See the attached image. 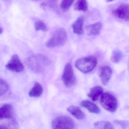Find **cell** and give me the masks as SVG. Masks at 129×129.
<instances>
[{
	"label": "cell",
	"mask_w": 129,
	"mask_h": 129,
	"mask_svg": "<svg viewBox=\"0 0 129 129\" xmlns=\"http://www.w3.org/2000/svg\"><path fill=\"white\" fill-rule=\"evenodd\" d=\"M48 63L47 58L41 54L32 55L27 59L26 63L28 67L33 72L41 73Z\"/></svg>",
	"instance_id": "6da1fadb"
},
{
	"label": "cell",
	"mask_w": 129,
	"mask_h": 129,
	"mask_svg": "<svg viewBox=\"0 0 129 129\" xmlns=\"http://www.w3.org/2000/svg\"><path fill=\"white\" fill-rule=\"evenodd\" d=\"M97 63V58L94 56L82 57L76 60L75 66L82 73H87L92 71Z\"/></svg>",
	"instance_id": "7a4b0ae2"
},
{
	"label": "cell",
	"mask_w": 129,
	"mask_h": 129,
	"mask_svg": "<svg viewBox=\"0 0 129 129\" xmlns=\"http://www.w3.org/2000/svg\"><path fill=\"white\" fill-rule=\"evenodd\" d=\"M67 35L65 29L60 28L57 30L51 38L46 43V46L49 48L63 45L66 41Z\"/></svg>",
	"instance_id": "3957f363"
},
{
	"label": "cell",
	"mask_w": 129,
	"mask_h": 129,
	"mask_svg": "<svg viewBox=\"0 0 129 129\" xmlns=\"http://www.w3.org/2000/svg\"><path fill=\"white\" fill-rule=\"evenodd\" d=\"M100 103L105 109L110 112H114L117 109V99L114 95L110 93H103L100 97Z\"/></svg>",
	"instance_id": "277c9868"
},
{
	"label": "cell",
	"mask_w": 129,
	"mask_h": 129,
	"mask_svg": "<svg viewBox=\"0 0 129 129\" xmlns=\"http://www.w3.org/2000/svg\"><path fill=\"white\" fill-rule=\"evenodd\" d=\"M52 129H73V120L67 116H60L56 117L51 122Z\"/></svg>",
	"instance_id": "5b68a950"
},
{
	"label": "cell",
	"mask_w": 129,
	"mask_h": 129,
	"mask_svg": "<svg viewBox=\"0 0 129 129\" xmlns=\"http://www.w3.org/2000/svg\"><path fill=\"white\" fill-rule=\"evenodd\" d=\"M62 80L64 85L68 88L72 87L75 83L76 79L73 69L70 63L66 64L64 67Z\"/></svg>",
	"instance_id": "8992f818"
},
{
	"label": "cell",
	"mask_w": 129,
	"mask_h": 129,
	"mask_svg": "<svg viewBox=\"0 0 129 129\" xmlns=\"http://www.w3.org/2000/svg\"><path fill=\"white\" fill-rule=\"evenodd\" d=\"M5 67L9 70L16 73H20L24 70L23 64L20 61L19 56L16 54L12 56Z\"/></svg>",
	"instance_id": "52a82bcc"
},
{
	"label": "cell",
	"mask_w": 129,
	"mask_h": 129,
	"mask_svg": "<svg viewBox=\"0 0 129 129\" xmlns=\"http://www.w3.org/2000/svg\"><path fill=\"white\" fill-rule=\"evenodd\" d=\"M113 15L125 21L129 20V7L128 4H122L117 8L113 10L112 11Z\"/></svg>",
	"instance_id": "ba28073f"
},
{
	"label": "cell",
	"mask_w": 129,
	"mask_h": 129,
	"mask_svg": "<svg viewBox=\"0 0 129 129\" xmlns=\"http://www.w3.org/2000/svg\"><path fill=\"white\" fill-rule=\"evenodd\" d=\"M112 74V70L110 67H101L99 71V76L102 84L106 85L109 82Z\"/></svg>",
	"instance_id": "9c48e42d"
},
{
	"label": "cell",
	"mask_w": 129,
	"mask_h": 129,
	"mask_svg": "<svg viewBox=\"0 0 129 129\" xmlns=\"http://www.w3.org/2000/svg\"><path fill=\"white\" fill-rule=\"evenodd\" d=\"M104 89L102 87L99 86H94L91 89L88 96L93 102L97 101L103 94Z\"/></svg>",
	"instance_id": "30bf717a"
},
{
	"label": "cell",
	"mask_w": 129,
	"mask_h": 129,
	"mask_svg": "<svg viewBox=\"0 0 129 129\" xmlns=\"http://www.w3.org/2000/svg\"><path fill=\"white\" fill-rule=\"evenodd\" d=\"M13 107L11 105L5 104L0 107V120L12 117Z\"/></svg>",
	"instance_id": "8fae6325"
},
{
	"label": "cell",
	"mask_w": 129,
	"mask_h": 129,
	"mask_svg": "<svg viewBox=\"0 0 129 129\" xmlns=\"http://www.w3.org/2000/svg\"><path fill=\"white\" fill-rule=\"evenodd\" d=\"M67 110L77 119H84L86 118L85 114L79 107L70 106L67 108Z\"/></svg>",
	"instance_id": "7c38bea8"
},
{
	"label": "cell",
	"mask_w": 129,
	"mask_h": 129,
	"mask_svg": "<svg viewBox=\"0 0 129 129\" xmlns=\"http://www.w3.org/2000/svg\"><path fill=\"white\" fill-rule=\"evenodd\" d=\"M102 25L100 22H97L92 25L86 26L87 34L89 36H96L100 33Z\"/></svg>",
	"instance_id": "4fadbf2b"
},
{
	"label": "cell",
	"mask_w": 129,
	"mask_h": 129,
	"mask_svg": "<svg viewBox=\"0 0 129 129\" xmlns=\"http://www.w3.org/2000/svg\"><path fill=\"white\" fill-rule=\"evenodd\" d=\"M81 106L87 109L89 112L95 114L100 112L99 108L96 104L89 101H83L80 103Z\"/></svg>",
	"instance_id": "5bb4252c"
},
{
	"label": "cell",
	"mask_w": 129,
	"mask_h": 129,
	"mask_svg": "<svg viewBox=\"0 0 129 129\" xmlns=\"http://www.w3.org/2000/svg\"><path fill=\"white\" fill-rule=\"evenodd\" d=\"M84 22V17L80 16L74 22L72 25L73 30L74 33L77 35H82L83 34Z\"/></svg>",
	"instance_id": "9a60e30c"
},
{
	"label": "cell",
	"mask_w": 129,
	"mask_h": 129,
	"mask_svg": "<svg viewBox=\"0 0 129 129\" xmlns=\"http://www.w3.org/2000/svg\"><path fill=\"white\" fill-rule=\"evenodd\" d=\"M43 88L38 82H36L33 88L29 92V96L31 98H38L42 94Z\"/></svg>",
	"instance_id": "2e32d148"
},
{
	"label": "cell",
	"mask_w": 129,
	"mask_h": 129,
	"mask_svg": "<svg viewBox=\"0 0 129 129\" xmlns=\"http://www.w3.org/2000/svg\"><path fill=\"white\" fill-rule=\"evenodd\" d=\"M74 8L78 11H87L88 10L87 0H77L75 4Z\"/></svg>",
	"instance_id": "e0dca14e"
},
{
	"label": "cell",
	"mask_w": 129,
	"mask_h": 129,
	"mask_svg": "<svg viewBox=\"0 0 129 129\" xmlns=\"http://www.w3.org/2000/svg\"><path fill=\"white\" fill-rule=\"evenodd\" d=\"M94 125L96 129H114L112 124L108 121H98L94 123Z\"/></svg>",
	"instance_id": "ac0fdd59"
},
{
	"label": "cell",
	"mask_w": 129,
	"mask_h": 129,
	"mask_svg": "<svg viewBox=\"0 0 129 129\" xmlns=\"http://www.w3.org/2000/svg\"><path fill=\"white\" fill-rule=\"evenodd\" d=\"M122 53L119 50H115L113 52L111 56V60L113 62L117 63L122 58Z\"/></svg>",
	"instance_id": "d6986e66"
},
{
	"label": "cell",
	"mask_w": 129,
	"mask_h": 129,
	"mask_svg": "<svg viewBox=\"0 0 129 129\" xmlns=\"http://www.w3.org/2000/svg\"><path fill=\"white\" fill-rule=\"evenodd\" d=\"M75 0H62L60 4V8L63 11L68 10Z\"/></svg>",
	"instance_id": "ffe728a7"
},
{
	"label": "cell",
	"mask_w": 129,
	"mask_h": 129,
	"mask_svg": "<svg viewBox=\"0 0 129 129\" xmlns=\"http://www.w3.org/2000/svg\"><path fill=\"white\" fill-rule=\"evenodd\" d=\"M8 85L4 80L0 78V96H2L8 91Z\"/></svg>",
	"instance_id": "44dd1931"
},
{
	"label": "cell",
	"mask_w": 129,
	"mask_h": 129,
	"mask_svg": "<svg viewBox=\"0 0 129 129\" xmlns=\"http://www.w3.org/2000/svg\"><path fill=\"white\" fill-rule=\"evenodd\" d=\"M35 29L36 31H46L47 28L44 22L41 20L36 21L35 24Z\"/></svg>",
	"instance_id": "7402d4cb"
},
{
	"label": "cell",
	"mask_w": 129,
	"mask_h": 129,
	"mask_svg": "<svg viewBox=\"0 0 129 129\" xmlns=\"http://www.w3.org/2000/svg\"><path fill=\"white\" fill-rule=\"evenodd\" d=\"M10 122L9 123V127L10 129H18V125L16 120L13 117L10 118Z\"/></svg>",
	"instance_id": "603a6c76"
},
{
	"label": "cell",
	"mask_w": 129,
	"mask_h": 129,
	"mask_svg": "<svg viewBox=\"0 0 129 129\" xmlns=\"http://www.w3.org/2000/svg\"><path fill=\"white\" fill-rule=\"evenodd\" d=\"M114 123L117 125L120 126L123 129H125L128 125V123H126V122L123 120H116L114 121Z\"/></svg>",
	"instance_id": "cb8c5ba5"
},
{
	"label": "cell",
	"mask_w": 129,
	"mask_h": 129,
	"mask_svg": "<svg viewBox=\"0 0 129 129\" xmlns=\"http://www.w3.org/2000/svg\"><path fill=\"white\" fill-rule=\"evenodd\" d=\"M58 0H48V3L47 5L48 4L51 8H53L55 6L56 3Z\"/></svg>",
	"instance_id": "d4e9b609"
},
{
	"label": "cell",
	"mask_w": 129,
	"mask_h": 129,
	"mask_svg": "<svg viewBox=\"0 0 129 129\" xmlns=\"http://www.w3.org/2000/svg\"><path fill=\"white\" fill-rule=\"evenodd\" d=\"M0 129H8V128L4 125H0Z\"/></svg>",
	"instance_id": "484cf974"
},
{
	"label": "cell",
	"mask_w": 129,
	"mask_h": 129,
	"mask_svg": "<svg viewBox=\"0 0 129 129\" xmlns=\"http://www.w3.org/2000/svg\"><path fill=\"white\" fill-rule=\"evenodd\" d=\"M3 31V29L0 26V34H1L2 33Z\"/></svg>",
	"instance_id": "4316f807"
},
{
	"label": "cell",
	"mask_w": 129,
	"mask_h": 129,
	"mask_svg": "<svg viewBox=\"0 0 129 129\" xmlns=\"http://www.w3.org/2000/svg\"><path fill=\"white\" fill-rule=\"evenodd\" d=\"M114 1H115V0H106V1H107V2H112Z\"/></svg>",
	"instance_id": "83f0119b"
},
{
	"label": "cell",
	"mask_w": 129,
	"mask_h": 129,
	"mask_svg": "<svg viewBox=\"0 0 129 129\" xmlns=\"http://www.w3.org/2000/svg\"><path fill=\"white\" fill-rule=\"evenodd\" d=\"M34 1H39V0H34Z\"/></svg>",
	"instance_id": "f1b7e54d"
}]
</instances>
